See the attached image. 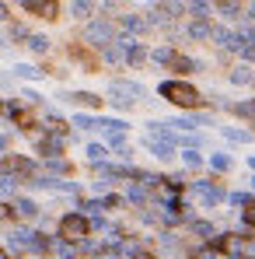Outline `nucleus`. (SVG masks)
<instances>
[{"label":"nucleus","mask_w":255,"mask_h":259,"mask_svg":"<svg viewBox=\"0 0 255 259\" xmlns=\"http://www.w3.org/2000/svg\"><path fill=\"white\" fill-rule=\"evenodd\" d=\"M161 98H168L175 105H185V109H192V105H199L203 98H199V91L192 84H185V81H165L161 84Z\"/></svg>","instance_id":"1"},{"label":"nucleus","mask_w":255,"mask_h":259,"mask_svg":"<svg viewBox=\"0 0 255 259\" xmlns=\"http://www.w3.org/2000/svg\"><path fill=\"white\" fill-rule=\"evenodd\" d=\"M140 95H143V88L133 84V81H112V84H109V102L119 105V109H129Z\"/></svg>","instance_id":"2"},{"label":"nucleus","mask_w":255,"mask_h":259,"mask_svg":"<svg viewBox=\"0 0 255 259\" xmlns=\"http://www.w3.org/2000/svg\"><path fill=\"white\" fill-rule=\"evenodd\" d=\"M87 228H91V224H87L81 214H67L63 221H60V238L74 245V242H81V238L87 235Z\"/></svg>","instance_id":"3"},{"label":"nucleus","mask_w":255,"mask_h":259,"mask_svg":"<svg viewBox=\"0 0 255 259\" xmlns=\"http://www.w3.org/2000/svg\"><path fill=\"white\" fill-rule=\"evenodd\" d=\"M84 39L94 42V46H105L109 39H112V25H109V21H91L87 32H84Z\"/></svg>","instance_id":"4"},{"label":"nucleus","mask_w":255,"mask_h":259,"mask_svg":"<svg viewBox=\"0 0 255 259\" xmlns=\"http://www.w3.org/2000/svg\"><path fill=\"white\" fill-rule=\"evenodd\" d=\"M192 189L203 196V203H207V207H217V203L224 200V189H220V186H213V182H192Z\"/></svg>","instance_id":"5"},{"label":"nucleus","mask_w":255,"mask_h":259,"mask_svg":"<svg viewBox=\"0 0 255 259\" xmlns=\"http://www.w3.org/2000/svg\"><path fill=\"white\" fill-rule=\"evenodd\" d=\"M21 7H25V11H32V14H39V18H56V11H60L53 0H25Z\"/></svg>","instance_id":"6"},{"label":"nucleus","mask_w":255,"mask_h":259,"mask_svg":"<svg viewBox=\"0 0 255 259\" xmlns=\"http://www.w3.org/2000/svg\"><path fill=\"white\" fill-rule=\"evenodd\" d=\"M63 98L74 102V105H84V109H98V105H101V98L91 95V91H74V95H63Z\"/></svg>","instance_id":"7"},{"label":"nucleus","mask_w":255,"mask_h":259,"mask_svg":"<svg viewBox=\"0 0 255 259\" xmlns=\"http://www.w3.org/2000/svg\"><path fill=\"white\" fill-rule=\"evenodd\" d=\"M39 151H42L45 158L53 161V158L63 151V137H42V140H39Z\"/></svg>","instance_id":"8"},{"label":"nucleus","mask_w":255,"mask_h":259,"mask_svg":"<svg viewBox=\"0 0 255 259\" xmlns=\"http://www.w3.org/2000/svg\"><path fill=\"white\" fill-rule=\"evenodd\" d=\"M150 140H161V144H175V130H168L165 123H150Z\"/></svg>","instance_id":"9"},{"label":"nucleus","mask_w":255,"mask_h":259,"mask_svg":"<svg viewBox=\"0 0 255 259\" xmlns=\"http://www.w3.org/2000/svg\"><path fill=\"white\" fill-rule=\"evenodd\" d=\"M11 214H18V217H35V214H39V207H35L32 200H25V196H21V200L14 203V210H11Z\"/></svg>","instance_id":"10"},{"label":"nucleus","mask_w":255,"mask_h":259,"mask_svg":"<svg viewBox=\"0 0 255 259\" xmlns=\"http://www.w3.org/2000/svg\"><path fill=\"white\" fill-rule=\"evenodd\" d=\"M123 46H126V60L129 63H140V60L147 56V49H143L140 42H123Z\"/></svg>","instance_id":"11"},{"label":"nucleus","mask_w":255,"mask_h":259,"mask_svg":"<svg viewBox=\"0 0 255 259\" xmlns=\"http://www.w3.org/2000/svg\"><path fill=\"white\" fill-rule=\"evenodd\" d=\"M231 81H234V84H252V81H255V70H252V67H238V70L231 74Z\"/></svg>","instance_id":"12"},{"label":"nucleus","mask_w":255,"mask_h":259,"mask_svg":"<svg viewBox=\"0 0 255 259\" xmlns=\"http://www.w3.org/2000/svg\"><path fill=\"white\" fill-rule=\"evenodd\" d=\"M150 151H154V158H161V161H168L171 154H175V147H171V144H161V140H150Z\"/></svg>","instance_id":"13"},{"label":"nucleus","mask_w":255,"mask_h":259,"mask_svg":"<svg viewBox=\"0 0 255 259\" xmlns=\"http://www.w3.org/2000/svg\"><path fill=\"white\" fill-rule=\"evenodd\" d=\"M14 74H18V77H25V81H35V77H42V70H35V67H25V63H18V67H14Z\"/></svg>","instance_id":"14"},{"label":"nucleus","mask_w":255,"mask_h":259,"mask_svg":"<svg viewBox=\"0 0 255 259\" xmlns=\"http://www.w3.org/2000/svg\"><path fill=\"white\" fill-rule=\"evenodd\" d=\"M87 158H91V161H105V158H109V147H105V144H91V147H87Z\"/></svg>","instance_id":"15"},{"label":"nucleus","mask_w":255,"mask_h":259,"mask_svg":"<svg viewBox=\"0 0 255 259\" xmlns=\"http://www.w3.org/2000/svg\"><path fill=\"white\" fill-rule=\"evenodd\" d=\"M123 49H126V46L119 42V46H105V60H109V63H119V60H123Z\"/></svg>","instance_id":"16"},{"label":"nucleus","mask_w":255,"mask_h":259,"mask_svg":"<svg viewBox=\"0 0 255 259\" xmlns=\"http://www.w3.org/2000/svg\"><path fill=\"white\" fill-rule=\"evenodd\" d=\"M189 35H192V39H207V35H210V25H207V21H196V25H189Z\"/></svg>","instance_id":"17"},{"label":"nucleus","mask_w":255,"mask_h":259,"mask_svg":"<svg viewBox=\"0 0 255 259\" xmlns=\"http://www.w3.org/2000/svg\"><path fill=\"white\" fill-rule=\"evenodd\" d=\"M171 67H175V70H182V74L196 70V63H192V60H185V56H171Z\"/></svg>","instance_id":"18"},{"label":"nucleus","mask_w":255,"mask_h":259,"mask_svg":"<svg viewBox=\"0 0 255 259\" xmlns=\"http://www.w3.org/2000/svg\"><path fill=\"white\" fill-rule=\"evenodd\" d=\"M224 133H227V140H234V144H248V137H252L248 130H224Z\"/></svg>","instance_id":"19"},{"label":"nucleus","mask_w":255,"mask_h":259,"mask_svg":"<svg viewBox=\"0 0 255 259\" xmlns=\"http://www.w3.org/2000/svg\"><path fill=\"white\" fill-rule=\"evenodd\" d=\"M210 165L217 168V172H227V168H231V158H227V154H213Z\"/></svg>","instance_id":"20"},{"label":"nucleus","mask_w":255,"mask_h":259,"mask_svg":"<svg viewBox=\"0 0 255 259\" xmlns=\"http://www.w3.org/2000/svg\"><path fill=\"white\" fill-rule=\"evenodd\" d=\"M53 252L60 259H67V256H74V249H70V242H53Z\"/></svg>","instance_id":"21"},{"label":"nucleus","mask_w":255,"mask_h":259,"mask_svg":"<svg viewBox=\"0 0 255 259\" xmlns=\"http://www.w3.org/2000/svg\"><path fill=\"white\" fill-rule=\"evenodd\" d=\"M28 46H32L35 53H45V49H49V39H45V35H32V39H28Z\"/></svg>","instance_id":"22"},{"label":"nucleus","mask_w":255,"mask_h":259,"mask_svg":"<svg viewBox=\"0 0 255 259\" xmlns=\"http://www.w3.org/2000/svg\"><path fill=\"white\" fill-rule=\"evenodd\" d=\"M123 28H126V32H140V28H143V21H140V18H133V14H126V18H123Z\"/></svg>","instance_id":"23"},{"label":"nucleus","mask_w":255,"mask_h":259,"mask_svg":"<svg viewBox=\"0 0 255 259\" xmlns=\"http://www.w3.org/2000/svg\"><path fill=\"white\" fill-rule=\"evenodd\" d=\"M74 126H81V130H98V119H91V116H77V119H74Z\"/></svg>","instance_id":"24"},{"label":"nucleus","mask_w":255,"mask_h":259,"mask_svg":"<svg viewBox=\"0 0 255 259\" xmlns=\"http://www.w3.org/2000/svg\"><path fill=\"white\" fill-rule=\"evenodd\" d=\"M199 123H203L199 116H182V119H178L175 126H182V130H192V126H199Z\"/></svg>","instance_id":"25"},{"label":"nucleus","mask_w":255,"mask_h":259,"mask_svg":"<svg viewBox=\"0 0 255 259\" xmlns=\"http://www.w3.org/2000/svg\"><path fill=\"white\" fill-rule=\"evenodd\" d=\"M70 11H74L77 18H87V14H91V4H84V0H77V4H74Z\"/></svg>","instance_id":"26"},{"label":"nucleus","mask_w":255,"mask_h":259,"mask_svg":"<svg viewBox=\"0 0 255 259\" xmlns=\"http://www.w3.org/2000/svg\"><path fill=\"white\" fill-rule=\"evenodd\" d=\"M171 56H175L171 49H154V60H158V63H171Z\"/></svg>","instance_id":"27"},{"label":"nucleus","mask_w":255,"mask_h":259,"mask_svg":"<svg viewBox=\"0 0 255 259\" xmlns=\"http://www.w3.org/2000/svg\"><path fill=\"white\" fill-rule=\"evenodd\" d=\"M182 158H185V165H189V168H196V165H199V154H196V151H192V147H189V151H185V154H182Z\"/></svg>","instance_id":"28"},{"label":"nucleus","mask_w":255,"mask_h":259,"mask_svg":"<svg viewBox=\"0 0 255 259\" xmlns=\"http://www.w3.org/2000/svg\"><path fill=\"white\" fill-rule=\"evenodd\" d=\"M81 207H84V210H91V214H94V210H105V200H87V203H81Z\"/></svg>","instance_id":"29"},{"label":"nucleus","mask_w":255,"mask_h":259,"mask_svg":"<svg viewBox=\"0 0 255 259\" xmlns=\"http://www.w3.org/2000/svg\"><path fill=\"white\" fill-rule=\"evenodd\" d=\"M192 231H196V235H213V228L207 224V221H196V224H192Z\"/></svg>","instance_id":"30"},{"label":"nucleus","mask_w":255,"mask_h":259,"mask_svg":"<svg viewBox=\"0 0 255 259\" xmlns=\"http://www.w3.org/2000/svg\"><path fill=\"white\" fill-rule=\"evenodd\" d=\"M189 11H192V14H196V18H203V14H207V11H210V4H189Z\"/></svg>","instance_id":"31"},{"label":"nucleus","mask_w":255,"mask_h":259,"mask_svg":"<svg viewBox=\"0 0 255 259\" xmlns=\"http://www.w3.org/2000/svg\"><path fill=\"white\" fill-rule=\"evenodd\" d=\"M220 11H224V14H227V18H234V14H238V11H241V7H238V4H220Z\"/></svg>","instance_id":"32"},{"label":"nucleus","mask_w":255,"mask_h":259,"mask_svg":"<svg viewBox=\"0 0 255 259\" xmlns=\"http://www.w3.org/2000/svg\"><path fill=\"white\" fill-rule=\"evenodd\" d=\"M129 200L140 203V200H143V186H129Z\"/></svg>","instance_id":"33"},{"label":"nucleus","mask_w":255,"mask_h":259,"mask_svg":"<svg viewBox=\"0 0 255 259\" xmlns=\"http://www.w3.org/2000/svg\"><path fill=\"white\" fill-rule=\"evenodd\" d=\"M231 203H234V207H245V203H252V200H248L245 193H234V196H231Z\"/></svg>","instance_id":"34"},{"label":"nucleus","mask_w":255,"mask_h":259,"mask_svg":"<svg viewBox=\"0 0 255 259\" xmlns=\"http://www.w3.org/2000/svg\"><path fill=\"white\" fill-rule=\"evenodd\" d=\"M49 168H53V172H67V161H60V158H53V161H49Z\"/></svg>","instance_id":"35"},{"label":"nucleus","mask_w":255,"mask_h":259,"mask_svg":"<svg viewBox=\"0 0 255 259\" xmlns=\"http://www.w3.org/2000/svg\"><path fill=\"white\" fill-rule=\"evenodd\" d=\"M98 259H119V256H112V252H105V256H98Z\"/></svg>","instance_id":"36"},{"label":"nucleus","mask_w":255,"mask_h":259,"mask_svg":"<svg viewBox=\"0 0 255 259\" xmlns=\"http://www.w3.org/2000/svg\"><path fill=\"white\" fill-rule=\"evenodd\" d=\"M248 221H255V203H252V210H248Z\"/></svg>","instance_id":"37"},{"label":"nucleus","mask_w":255,"mask_h":259,"mask_svg":"<svg viewBox=\"0 0 255 259\" xmlns=\"http://www.w3.org/2000/svg\"><path fill=\"white\" fill-rule=\"evenodd\" d=\"M4 147H7V137H0V151H4Z\"/></svg>","instance_id":"38"},{"label":"nucleus","mask_w":255,"mask_h":259,"mask_svg":"<svg viewBox=\"0 0 255 259\" xmlns=\"http://www.w3.org/2000/svg\"><path fill=\"white\" fill-rule=\"evenodd\" d=\"M0 18H7V7H4V4H0Z\"/></svg>","instance_id":"39"},{"label":"nucleus","mask_w":255,"mask_h":259,"mask_svg":"<svg viewBox=\"0 0 255 259\" xmlns=\"http://www.w3.org/2000/svg\"><path fill=\"white\" fill-rule=\"evenodd\" d=\"M248 18H255V4H252V7H248Z\"/></svg>","instance_id":"40"},{"label":"nucleus","mask_w":255,"mask_h":259,"mask_svg":"<svg viewBox=\"0 0 255 259\" xmlns=\"http://www.w3.org/2000/svg\"><path fill=\"white\" fill-rule=\"evenodd\" d=\"M0 49H7V42H4V35H0Z\"/></svg>","instance_id":"41"},{"label":"nucleus","mask_w":255,"mask_h":259,"mask_svg":"<svg viewBox=\"0 0 255 259\" xmlns=\"http://www.w3.org/2000/svg\"><path fill=\"white\" fill-rule=\"evenodd\" d=\"M0 259H7V249H0Z\"/></svg>","instance_id":"42"},{"label":"nucleus","mask_w":255,"mask_h":259,"mask_svg":"<svg viewBox=\"0 0 255 259\" xmlns=\"http://www.w3.org/2000/svg\"><path fill=\"white\" fill-rule=\"evenodd\" d=\"M248 165H252V168H255V158H252V161H248Z\"/></svg>","instance_id":"43"},{"label":"nucleus","mask_w":255,"mask_h":259,"mask_svg":"<svg viewBox=\"0 0 255 259\" xmlns=\"http://www.w3.org/2000/svg\"><path fill=\"white\" fill-rule=\"evenodd\" d=\"M252 186H255V179H252Z\"/></svg>","instance_id":"44"}]
</instances>
